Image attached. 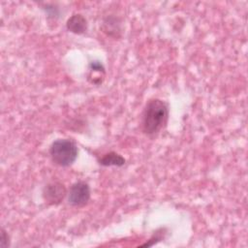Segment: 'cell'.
Segmentation results:
<instances>
[{"instance_id": "cell-8", "label": "cell", "mask_w": 248, "mask_h": 248, "mask_svg": "<svg viewBox=\"0 0 248 248\" xmlns=\"http://www.w3.org/2000/svg\"><path fill=\"white\" fill-rule=\"evenodd\" d=\"M94 74H99L101 76L105 77V67L100 61H92L89 64V75L88 79L94 77Z\"/></svg>"}, {"instance_id": "cell-6", "label": "cell", "mask_w": 248, "mask_h": 248, "mask_svg": "<svg viewBox=\"0 0 248 248\" xmlns=\"http://www.w3.org/2000/svg\"><path fill=\"white\" fill-rule=\"evenodd\" d=\"M66 28L74 34H83L87 31L88 28L87 19L81 14H75L68 18L66 22Z\"/></svg>"}, {"instance_id": "cell-9", "label": "cell", "mask_w": 248, "mask_h": 248, "mask_svg": "<svg viewBox=\"0 0 248 248\" xmlns=\"http://www.w3.org/2000/svg\"><path fill=\"white\" fill-rule=\"evenodd\" d=\"M164 231H165V229H160V230L156 231V232H154V234L152 235V237H151L146 243L142 244L141 247L151 246V245H154V244H156L157 242H159L162 238H164V232H163Z\"/></svg>"}, {"instance_id": "cell-2", "label": "cell", "mask_w": 248, "mask_h": 248, "mask_svg": "<svg viewBox=\"0 0 248 248\" xmlns=\"http://www.w3.org/2000/svg\"><path fill=\"white\" fill-rule=\"evenodd\" d=\"M78 146L70 139H58L49 147V155L52 162L60 167L71 166L78 158Z\"/></svg>"}, {"instance_id": "cell-1", "label": "cell", "mask_w": 248, "mask_h": 248, "mask_svg": "<svg viewBox=\"0 0 248 248\" xmlns=\"http://www.w3.org/2000/svg\"><path fill=\"white\" fill-rule=\"evenodd\" d=\"M169 115V105L165 101L158 98L150 99L145 104L141 113L140 128L142 133L149 138L157 137L167 127Z\"/></svg>"}, {"instance_id": "cell-10", "label": "cell", "mask_w": 248, "mask_h": 248, "mask_svg": "<svg viewBox=\"0 0 248 248\" xmlns=\"http://www.w3.org/2000/svg\"><path fill=\"white\" fill-rule=\"evenodd\" d=\"M0 246L2 248H7L10 246V236L8 232L2 228L1 229V236H0Z\"/></svg>"}, {"instance_id": "cell-7", "label": "cell", "mask_w": 248, "mask_h": 248, "mask_svg": "<svg viewBox=\"0 0 248 248\" xmlns=\"http://www.w3.org/2000/svg\"><path fill=\"white\" fill-rule=\"evenodd\" d=\"M99 164L104 167H110V166H115V167H122L125 165L126 160L124 159L123 156L120 154L110 151L106 154H104L99 160Z\"/></svg>"}, {"instance_id": "cell-5", "label": "cell", "mask_w": 248, "mask_h": 248, "mask_svg": "<svg viewBox=\"0 0 248 248\" xmlns=\"http://www.w3.org/2000/svg\"><path fill=\"white\" fill-rule=\"evenodd\" d=\"M101 29L105 34L111 38H119L122 33L121 19L114 16H108L104 18Z\"/></svg>"}, {"instance_id": "cell-3", "label": "cell", "mask_w": 248, "mask_h": 248, "mask_svg": "<svg viewBox=\"0 0 248 248\" xmlns=\"http://www.w3.org/2000/svg\"><path fill=\"white\" fill-rule=\"evenodd\" d=\"M90 186L85 181L75 182L68 193V202L75 207H82L86 205L90 200Z\"/></svg>"}, {"instance_id": "cell-4", "label": "cell", "mask_w": 248, "mask_h": 248, "mask_svg": "<svg viewBox=\"0 0 248 248\" xmlns=\"http://www.w3.org/2000/svg\"><path fill=\"white\" fill-rule=\"evenodd\" d=\"M43 199L48 205H58L67 196L66 186L60 181H50L43 188Z\"/></svg>"}]
</instances>
